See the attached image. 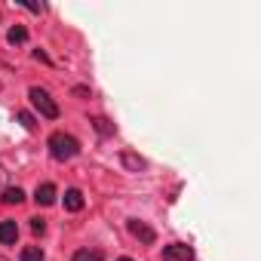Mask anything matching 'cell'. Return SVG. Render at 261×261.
I'll list each match as a JSON object with an SVG mask.
<instances>
[{
  "instance_id": "cell-1",
  "label": "cell",
  "mask_w": 261,
  "mask_h": 261,
  "mask_svg": "<svg viewBox=\"0 0 261 261\" xmlns=\"http://www.w3.org/2000/svg\"><path fill=\"white\" fill-rule=\"evenodd\" d=\"M49 154L56 160H71V157L80 154V142L74 136H68V133H53L49 136Z\"/></svg>"
},
{
  "instance_id": "cell-2",
  "label": "cell",
  "mask_w": 261,
  "mask_h": 261,
  "mask_svg": "<svg viewBox=\"0 0 261 261\" xmlns=\"http://www.w3.org/2000/svg\"><path fill=\"white\" fill-rule=\"evenodd\" d=\"M28 98H31V105L40 111V117H46V120H56V117H59V105L53 101V95H49L46 89H40V86H31Z\"/></svg>"
},
{
  "instance_id": "cell-3",
  "label": "cell",
  "mask_w": 261,
  "mask_h": 261,
  "mask_svg": "<svg viewBox=\"0 0 261 261\" xmlns=\"http://www.w3.org/2000/svg\"><path fill=\"white\" fill-rule=\"evenodd\" d=\"M163 261H194V249L185 243H172L163 249Z\"/></svg>"
},
{
  "instance_id": "cell-4",
  "label": "cell",
  "mask_w": 261,
  "mask_h": 261,
  "mask_svg": "<svg viewBox=\"0 0 261 261\" xmlns=\"http://www.w3.org/2000/svg\"><path fill=\"white\" fill-rule=\"evenodd\" d=\"M129 233H133L136 240H142L145 246H151V243L157 240L154 227H151V224H145V221H139V218H133V221H129Z\"/></svg>"
},
{
  "instance_id": "cell-5",
  "label": "cell",
  "mask_w": 261,
  "mask_h": 261,
  "mask_svg": "<svg viewBox=\"0 0 261 261\" xmlns=\"http://www.w3.org/2000/svg\"><path fill=\"white\" fill-rule=\"evenodd\" d=\"M34 200H37V206H53L56 203V185H40L37 191H34Z\"/></svg>"
},
{
  "instance_id": "cell-6",
  "label": "cell",
  "mask_w": 261,
  "mask_h": 261,
  "mask_svg": "<svg viewBox=\"0 0 261 261\" xmlns=\"http://www.w3.org/2000/svg\"><path fill=\"white\" fill-rule=\"evenodd\" d=\"M19 240V227H16V221H0V243H16Z\"/></svg>"
},
{
  "instance_id": "cell-7",
  "label": "cell",
  "mask_w": 261,
  "mask_h": 261,
  "mask_svg": "<svg viewBox=\"0 0 261 261\" xmlns=\"http://www.w3.org/2000/svg\"><path fill=\"white\" fill-rule=\"evenodd\" d=\"M120 160H123V166H126V169H133V172H142V169L148 166V163H145L139 154H133V151H123V154H120Z\"/></svg>"
},
{
  "instance_id": "cell-8",
  "label": "cell",
  "mask_w": 261,
  "mask_h": 261,
  "mask_svg": "<svg viewBox=\"0 0 261 261\" xmlns=\"http://www.w3.org/2000/svg\"><path fill=\"white\" fill-rule=\"evenodd\" d=\"M65 209H68V212H80V209H83V194H80L77 188L65 191Z\"/></svg>"
},
{
  "instance_id": "cell-9",
  "label": "cell",
  "mask_w": 261,
  "mask_h": 261,
  "mask_svg": "<svg viewBox=\"0 0 261 261\" xmlns=\"http://www.w3.org/2000/svg\"><path fill=\"white\" fill-rule=\"evenodd\" d=\"M101 258H105L101 249H80V252H74L71 261H101Z\"/></svg>"
},
{
  "instance_id": "cell-10",
  "label": "cell",
  "mask_w": 261,
  "mask_h": 261,
  "mask_svg": "<svg viewBox=\"0 0 261 261\" xmlns=\"http://www.w3.org/2000/svg\"><path fill=\"white\" fill-rule=\"evenodd\" d=\"M7 40H10L13 46H19V43H25V40H28V31H25L22 25H16V28H10V34H7Z\"/></svg>"
},
{
  "instance_id": "cell-11",
  "label": "cell",
  "mask_w": 261,
  "mask_h": 261,
  "mask_svg": "<svg viewBox=\"0 0 261 261\" xmlns=\"http://www.w3.org/2000/svg\"><path fill=\"white\" fill-rule=\"evenodd\" d=\"M22 200H25V191H22V188H7V191H4V203H10V206L16 203V206H19Z\"/></svg>"
},
{
  "instance_id": "cell-12",
  "label": "cell",
  "mask_w": 261,
  "mask_h": 261,
  "mask_svg": "<svg viewBox=\"0 0 261 261\" xmlns=\"http://www.w3.org/2000/svg\"><path fill=\"white\" fill-rule=\"evenodd\" d=\"M92 126H95V133H101V136H114V123L105 120V117H95Z\"/></svg>"
},
{
  "instance_id": "cell-13",
  "label": "cell",
  "mask_w": 261,
  "mask_h": 261,
  "mask_svg": "<svg viewBox=\"0 0 261 261\" xmlns=\"http://www.w3.org/2000/svg\"><path fill=\"white\" fill-rule=\"evenodd\" d=\"M22 261H43L40 246H25V249H22Z\"/></svg>"
},
{
  "instance_id": "cell-14",
  "label": "cell",
  "mask_w": 261,
  "mask_h": 261,
  "mask_svg": "<svg viewBox=\"0 0 261 261\" xmlns=\"http://www.w3.org/2000/svg\"><path fill=\"white\" fill-rule=\"evenodd\" d=\"M19 123H22L25 129H31V133H34V129H37V123H34V117H31L28 111H22V114H19Z\"/></svg>"
},
{
  "instance_id": "cell-15",
  "label": "cell",
  "mask_w": 261,
  "mask_h": 261,
  "mask_svg": "<svg viewBox=\"0 0 261 261\" xmlns=\"http://www.w3.org/2000/svg\"><path fill=\"white\" fill-rule=\"evenodd\" d=\"M31 230H34V233H43V230H46V221H43V218H31Z\"/></svg>"
},
{
  "instance_id": "cell-16",
  "label": "cell",
  "mask_w": 261,
  "mask_h": 261,
  "mask_svg": "<svg viewBox=\"0 0 261 261\" xmlns=\"http://www.w3.org/2000/svg\"><path fill=\"white\" fill-rule=\"evenodd\" d=\"M34 59H37V62H43V65H53V59H49L43 49H34Z\"/></svg>"
},
{
  "instance_id": "cell-17",
  "label": "cell",
  "mask_w": 261,
  "mask_h": 261,
  "mask_svg": "<svg viewBox=\"0 0 261 261\" xmlns=\"http://www.w3.org/2000/svg\"><path fill=\"white\" fill-rule=\"evenodd\" d=\"M4 175H7V172H4V166H0V181H4Z\"/></svg>"
},
{
  "instance_id": "cell-18",
  "label": "cell",
  "mask_w": 261,
  "mask_h": 261,
  "mask_svg": "<svg viewBox=\"0 0 261 261\" xmlns=\"http://www.w3.org/2000/svg\"><path fill=\"white\" fill-rule=\"evenodd\" d=\"M120 261H133V258H120Z\"/></svg>"
},
{
  "instance_id": "cell-19",
  "label": "cell",
  "mask_w": 261,
  "mask_h": 261,
  "mask_svg": "<svg viewBox=\"0 0 261 261\" xmlns=\"http://www.w3.org/2000/svg\"><path fill=\"white\" fill-rule=\"evenodd\" d=\"M0 89H4V83H0Z\"/></svg>"
}]
</instances>
